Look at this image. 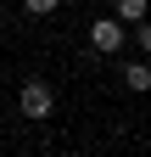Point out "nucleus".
<instances>
[{"label": "nucleus", "mask_w": 151, "mask_h": 157, "mask_svg": "<svg viewBox=\"0 0 151 157\" xmlns=\"http://www.w3.org/2000/svg\"><path fill=\"white\" fill-rule=\"evenodd\" d=\"M123 84L129 90H151V67L145 62H123Z\"/></svg>", "instance_id": "obj_4"}, {"label": "nucleus", "mask_w": 151, "mask_h": 157, "mask_svg": "<svg viewBox=\"0 0 151 157\" xmlns=\"http://www.w3.org/2000/svg\"><path fill=\"white\" fill-rule=\"evenodd\" d=\"M17 107H23V118H34V124H39V118H50V107H56V90L45 84V78H28L23 95H17Z\"/></svg>", "instance_id": "obj_1"}, {"label": "nucleus", "mask_w": 151, "mask_h": 157, "mask_svg": "<svg viewBox=\"0 0 151 157\" xmlns=\"http://www.w3.org/2000/svg\"><path fill=\"white\" fill-rule=\"evenodd\" d=\"M112 23L118 28H140L145 23V0H118V6H112Z\"/></svg>", "instance_id": "obj_3"}, {"label": "nucleus", "mask_w": 151, "mask_h": 157, "mask_svg": "<svg viewBox=\"0 0 151 157\" xmlns=\"http://www.w3.org/2000/svg\"><path fill=\"white\" fill-rule=\"evenodd\" d=\"M23 11H28V17H50V11H56V0H28Z\"/></svg>", "instance_id": "obj_5"}, {"label": "nucleus", "mask_w": 151, "mask_h": 157, "mask_svg": "<svg viewBox=\"0 0 151 157\" xmlns=\"http://www.w3.org/2000/svg\"><path fill=\"white\" fill-rule=\"evenodd\" d=\"M134 45H140V51L151 56V23H140V28H134Z\"/></svg>", "instance_id": "obj_6"}, {"label": "nucleus", "mask_w": 151, "mask_h": 157, "mask_svg": "<svg viewBox=\"0 0 151 157\" xmlns=\"http://www.w3.org/2000/svg\"><path fill=\"white\" fill-rule=\"evenodd\" d=\"M90 45H95L101 56H118L123 51V28L112 23V17H101V23H90Z\"/></svg>", "instance_id": "obj_2"}]
</instances>
